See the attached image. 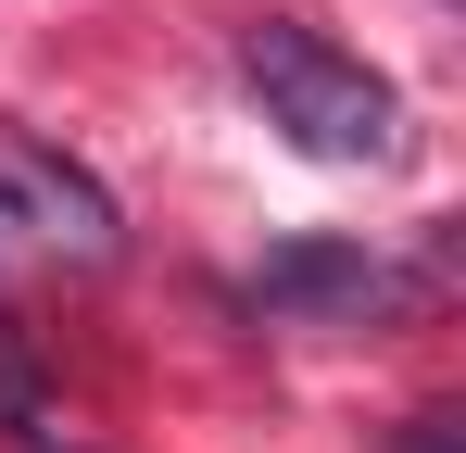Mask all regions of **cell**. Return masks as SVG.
Returning a JSON list of instances; mask_svg holds the SVG:
<instances>
[{
  "label": "cell",
  "mask_w": 466,
  "mask_h": 453,
  "mask_svg": "<svg viewBox=\"0 0 466 453\" xmlns=\"http://www.w3.org/2000/svg\"><path fill=\"white\" fill-rule=\"evenodd\" d=\"M403 453H466V416H454V403H429V416H403Z\"/></svg>",
  "instance_id": "4"
},
{
  "label": "cell",
  "mask_w": 466,
  "mask_h": 453,
  "mask_svg": "<svg viewBox=\"0 0 466 453\" xmlns=\"http://www.w3.org/2000/svg\"><path fill=\"white\" fill-rule=\"evenodd\" d=\"M239 88L265 101V126L315 164H390L403 151V101H390L379 64H353L340 38L315 25H252L239 38Z\"/></svg>",
  "instance_id": "1"
},
{
  "label": "cell",
  "mask_w": 466,
  "mask_h": 453,
  "mask_svg": "<svg viewBox=\"0 0 466 453\" xmlns=\"http://www.w3.org/2000/svg\"><path fill=\"white\" fill-rule=\"evenodd\" d=\"M416 302H429V277H403L366 239H278L252 265V315H278V327H390Z\"/></svg>",
  "instance_id": "3"
},
{
  "label": "cell",
  "mask_w": 466,
  "mask_h": 453,
  "mask_svg": "<svg viewBox=\"0 0 466 453\" xmlns=\"http://www.w3.org/2000/svg\"><path fill=\"white\" fill-rule=\"evenodd\" d=\"M114 252H127L114 189L88 176L76 151L0 126V265H114Z\"/></svg>",
  "instance_id": "2"
}]
</instances>
